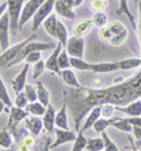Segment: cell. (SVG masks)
Returning a JSON list of instances; mask_svg holds the SVG:
<instances>
[{"label":"cell","mask_w":141,"mask_h":151,"mask_svg":"<svg viewBox=\"0 0 141 151\" xmlns=\"http://www.w3.org/2000/svg\"><path fill=\"white\" fill-rule=\"evenodd\" d=\"M141 98V68L131 76L124 78L120 83L106 88H68L64 91V102L74 119L76 132H81L82 122L93 107L110 103L124 106Z\"/></svg>","instance_id":"cell-1"},{"label":"cell","mask_w":141,"mask_h":151,"mask_svg":"<svg viewBox=\"0 0 141 151\" xmlns=\"http://www.w3.org/2000/svg\"><path fill=\"white\" fill-rule=\"evenodd\" d=\"M33 40H37V34H31L28 38L23 40L20 42H17V44H14V45L9 47L6 51H3V52L0 54V68H4V69L11 68V62L19 57V54H20L21 50L26 47V44L30 42V41H33Z\"/></svg>","instance_id":"cell-2"},{"label":"cell","mask_w":141,"mask_h":151,"mask_svg":"<svg viewBox=\"0 0 141 151\" xmlns=\"http://www.w3.org/2000/svg\"><path fill=\"white\" fill-rule=\"evenodd\" d=\"M7 3V13L10 16V33L17 35L19 33V23H20L21 12L24 7V0H6Z\"/></svg>","instance_id":"cell-3"},{"label":"cell","mask_w":141,"mask_h":151,"mask_svg":"<svg viewBox=\"0 0 141 151\" xmlns=\"http://www.w3.org/2000/svg\"><path fill=\"white\" fill-rule=\"evenodd\" d=\"M55 47L57 45H55L54 42H40V41H37V40H33V41H30V42L26 44V47H24V48L21 50V52L19 54V57L11 62V66L17 65V64H21L24 59L27 58L28 54L35 52V51L42 52V51H48V50H54Z\"/></svg>","instance_id":"cell-4"},{"label":"cell","mask_w":141,"mask_h":151,"mask_svg":"<svg viewBox=\"0 0 141 151\" xmlns=\"http://www.w3.org/2000/svg\"><path fill=\"white\" fill-rule=\"evenodd\" d=\"M109 30L112 33V40H110V45L113 47H120L128 37V30L126 28V26L119 21V20H112L109 21Z\"/></svg>","instance_id":"cell-5"},{"label":"cell","mask_w":141,"mask_h":151,"mask_svg":"<svg viewBox=\"0 0 141 151\" xmlns=\"http://www.w3.org/2000/svg\"><path fill=\"white\" fill-rule=\"evenodd\" d=\"M55 3H57V0H45L41 4L38 12L34 14V17H33V27H31L33 33H35L38 30V27L42 26V23L45 21V19H47L48 16H51L55 12Z\"/></svg>","instance_id":"cell-6"},{"label":"cell","mask_w":141,"mask_h":151,"mask_svg":"<svg viewBox=\"0 0 141 151\" xmlns=\"http://www.w3.org/2000/svg\"><path fill=\"white\" fill-rule=\"evenodd\" d=\"M45 0H27L26 4L23 7V12H21V17H20V23H19V28H23L24 24L27 23L28 20H31L34 17V14L38 12V9L41 7V4L44 3Z\"/></svg>","instance_id":"cell-7"},{"label":"cell","mask_w":141,"mask_h":151,"mask_svg":"<svg viewBox=\"0 0 141 151\" xmlns=\"http://www.w3.org/2000/svg\"><path fill=\"white\" fill-rule=\"evenodd\" d=\"M65 50L68 51L69 57L83 58V55H85V40L82 38V37H76V35L69 37Z\"/></svg>","instance_id":"cell-8"},{"label":"cell","mask_w":141,"mask_h":151,"mask_svg":"<svg viewBox=\"0 0 141 151\" xmlns=\"http://www.w3.org/2000/svg\"><path fill=\"white\" fill-rule=\"evenodd\" d=\"M10 47V16L4 13L0 19V48L1 51H6Z\"/></svg>","instance_id":"cell-9"},{"label":"cell","mask_w":141,"mask_h":151,"mask_svg":"<svg viewBox=\"0 0 141 151\" xmlns=\"http://www.w3.org/2000/svg\"><path fill=\"white\" fill-rule=\"evenodd\" d=\"M24 129H26V132H28V134H31V136H34V137L40 136L41 130L44 129L42 119H41L40 116L28 114L27 117L24 119Z\"/></svg>","instance_id":"cell-10"},{"label":"cell","mask_w":141,"mask_h":151,"mask_svg":"<svg viewBox=\"0 0 141 151\" xmlns=\"http://www.w3.org/2000/svg\"><path fill=\"white\" fill-rule=\"evenodd\" d=\"M28 116V112L26 109H21V107H17V106H11L10 110H9V124H7V129L11 130L14 127H17L19 123L24 122V119Z\"/></svg>","instance_id":"cell-11"},{"label":"cell","mask_w":141,"mask_h":151,"mask_svg":"<svg viewBox=\"0 0 141 151\" xmlns=\"http://www.w3.org/2000/svg\"><path fill=\"white\" fill-rule=\"evenodd\" d=\"M55 140L51 143V150L52 148H57L62 144H67V143H71V141H75L76 138V134L71 130H62V129H55Z\"/></svg>","instance_id":"cell-12"},{"label":"cell","mask_w":141,"mask_h":151,"mask_svg":"<svg viewBox=\"0 0 141 151\" xmlns=\"http://www.w3.org/2000/svg\"><path fill=\"white\" fill-rule=\"evenodd\" d=\"M92 27H93V23H92L90 19L76 20L74 23V26H72V33H74V35H76V37H82V38H83L85 35H87V34L90 33Z\"/></svg>","instance_id":"cell-13"},{"label":"cell","mask_w":141,"mask_h":151,"mask_svg":"<svg viewBox=\"0 0 141 151\" xmlns=\"http://www.w3.org/2000/svg\"><path fill=\"white\" fill-rule=\"evenodd\" d=\"M62 50H64V47L58 42L57 47L54 48L52 54H51V55L48 57V59L45 61V68H47L49 72L55 73V75H59L61 73V69H59V66H58V57H59V54Z\"/></svg>","instance_id":"cell-14"},{"label":"cell","mask_w":141,"mask_h":151,"mask_svg":"<svg viewBox=\"0 0 141 151\" xmlns=\"http://www.w3.org/2000/svg\"><path fill=\"white\" fill-rule=\"evenodd\" d=\"M114 71H120L119 61L114 62H94L90 65V72L93 73H110Z\"/></svg>","instance_id":"cell-15"},{"label":"cell","mask_w":141,"mask_h":151,"mask_svg":"<svg viewBox=\"0 0 141 151\" xmlns=\"http://www.w3.org/2000/svg\"><path fill=\"white\" fill-rule=\"evenodd\" d=\"M28 71H30V64H26V65L23 66V69L19 72V75L11 81V86H13V89L16 91V93H20L24 91V88L27 85Z\"/></svg>","instance_id":"cell-16"},{"label":"cell","mask_w":141,"mask_h":151,"mask_svg":"<svg viewBox=\"0 0 141 151\" xmlns=\"http://www.w3.org/2000/svg\"><path fill=\"white\" fill-rule=\"evenodd\" d=\"M55 116H57V112H55V107L51 103L47 106V110L42 116V124H44V130L47 133H54L55 132Z\"/></svg>","instance_id":"cell-17"},{"label":"cell","mask_w":141,"mask_h":151,"mask_svg":"<svg viewBox=\"0 0 141 151\" xmlns=\"http://www.w3.org/2000/svg\"><path fill=\"white\" fill-rule=\"evenodd\" d=\"M116 110L120 113H124L127 117L141 116V99H137L134 102H130L128 105H124V106H116Z\"/></svg>","instance_id":"cell-18"},{"label":"cell","mask_w":141,"mask_h":151,"mask_svg":"<svg viewBox=\"0 0 141 151\" xmlns=\"http://www.w3.org/2000/svg\"><path fill=\"white\" fill-rule=\"evenodd\" d=\"M55 127H57V129H62V130H69L67 102H64L62 106H61V109L57 112V116H55Z\"/></svg>","instance_id":"cell-19"},{"label":"cell","mask_w":141,"mask_h":151,"mask_svg":"<svg viewBox=\"0 0 141 151\" xmlns=\"http://www.w3.org/2000/svg\"><path fill=\"white\" fill-rule=\"evenodd\" d=\"M55 13H57V16L64 17V19L75 20L74 9H72L71 6H68L67 3L62 1V0H57V3H55Z\"/></svg>","instance_id":"cell-20"},{"label":"cell","mask_w":141,"mask_h":151,"mask_svg":"<svg viewBox=\"0 0 141 151\" xmlns=\"http://www.w3.org/2000/svg\"><path fill=\"white\" fill-rule=\"evenodd\" d=\"M100 117H102L100 106H96V107H93V109L86 114V117H85V123H83L82 127H81V132L85 133L86 130H89L90 127H93V124L96 123V120H97V119H100Z\"/></svg>","instance_id":"cell-21"},{"label":"cell","mask_w":141,"mask_h":151,"mask_svg":"<svg viewBox=\"0 0 141 151\" xmlns=\"http://www.w3.org/2000/svg\"><path fill=\"white\" fill-rule=\"evenodd\" d=\"M61 79H62V82L68 86V88H81V83H79V81L76 78V75L75 72L72 71V68H68V69H62L59 73Z\"/></svg>","instance_id":"cell-22"},{"label":"cell","mask_w":141,"mask_h":151,"mask_svg":"<svg viewBox=\"0 0 141 151\" xmlns=\"http://www.w3.org/2000/svg\"><path fill=\"white\" fill-rule=\"evenodd\" d=\"M14 145V134L9 129H3L0 132V148L3 150H10Z\"/></svg>","instance_id":"cell-23"},{"label":"cell","mask_w":141,"mask_h":151,"mask_svg":"<svg viewBox=\"0 0 141 151\" xmlns=\"http://www.w3.org/2000/svg\"><path fill=\"white\" fill-rule=\"evenodd\" d=\"M57 21H58V17H57V14H55V12H54L51 16H48L47 19H45V21L42 23L44 30L54 40H55V35H57Z\"/></svg>","instance_id":"cell-24"},{"label":"cell","mask_w":141,"mask_h":151,"mask_svg":"<svg viewBox=\"0 0 141 151\" xmlns=\"http://www.w3.org/2000/svg\"><path fill=\"white\" fill-rule=\"evenodd\" d=\"M55 40H57V42H59L61 45L64 47H67L68 44V30H67V27L64 26L62 23H61V20L58 19V21H57V35H55Z\"/></svg>","instance_id":"cell-25"},{"label":"cell","mask_w":141,"mask_h":151,"mask_svg":"<svg viewBox=\"0 0 141 151\" xmlns=\"http://www.w3.org/2000/svg\"><path fill=\"white\" fill-rule=\"evenodd\" d=\"M110 127L117 129V130H120V132L127 133V134H130V133L133 132V124H130V123H128L127 119H113Z\"/></svg>","instance_id":"cell-26"},{"label":"cell","mask_w":141,"mask_h":151,"mask_svg":"<svg viewBox=\"0 0 141 151\" xmlns=\"http://www.w3.org/2000/svg\"><path fill=\"white\" fill-rule=\"evenodd\" d=\"M35 86H37V96H38V102L42 103V105L47 107V106L51 103V102H49V91H48L47 88L42 85L41 82H37Z\"/></svg>","instance_id":"cell-27"},{"label":"cell","mask_w":141,"mask_h":151,"mask_svg":"<svg viewBox=\"0 0 141 151\" xmlns=\"http://www.w3.org/2000/svg\"><path fill=\"white\" fill-rule=\"evenodd\" d=\"M26 110L28 112V114H34V116H40V117H42L44 113H45V110H47V107L37 100V102H30L27 105V107H26Z\"/></svg>","instance_id":"cell-28"},{"label":"cell","mask_w":141,"mask_h":151,"mask_svg":"<svg viewBox=\"0 0 141 151\" xmlns=\"http://www.w3.org/2000/svg\"><path fill=\"white\" fill-rule=\"evenodd\" d=\"M87 1V0H86ZM128 0H119V9H117V13L119 14H126L127 16V19L130 20V23L133 24V27H134L135 30V26H137V23H135L134 20V16L131 14V12H130V9H128Z\"/></svg>","instance_id":"cell-29"},{"label":"cell","mask_w":141,"mask_h":151,"mask_svg":"<svg viewBox=\"0 0 141 151\" xmlns=\"http://www.w3.org/2000/svg\"><path fill=\"white\" fill-rule=\"evenodd\" d=\"M90 20H92L93 26L97 27V28H102V27H104V26H107L109 24V19H107L106 12H97V13H93Z\"/></svg>","instance_id":"cell-30"},{"label":"cell","mask_w":141,"mask_h":151,"mask_svg":"<svg viewBox=\"0 0 141 151\" xmlns=\"http://www.w3.org/2000/svg\"><path fill=\"white\" fill-rule=\"evenodd\" d=\"M90 62H86L83 58H74L71 57V68L76 71H89L90 72Z\"/></svg>","instance_id":"cell-31"},{"label":"cell","mask_w":141,"mask_h":151,"mask_svg":"<svg viewBox=\"0 0 141 151\" xmlns=\"http://www.w3.org/2000/svg\"><path fill=\"white\" fill-rule=\"evenodd\" d=\"M87 6L93 10V13L106 12L109 7V0H87Z\"/></svg>","instance_id":"cell-32"},{"label":"cell","mask_w":141,"mask_h":151,"mask_svg":"<svg viewBox=\"0 0 141 151\" xmlns=\"http://www.w3.org/2000/svg\"><path fill=\"white\" fill-rule=\"evenodd\" d=\"M86 150L87 151H102V150H104V143H103V138H102V137H96V138H90V140H87Z\"/></svg>","instance_id":"cell-33"},{"label":"cell","mask_w":141,"mask_h":151,"mask_svg":"<svg viewBox=\"0 0 141 151\" xmlns=\"http://www.w3.org/2000/svg\"><path fill=\"white\" fill-rule=\"evenodd\" d=\"M86 144H87V138L83 136V133L79 132V134L76 136L74 141V147L71 151H83L86 150Z\"/></svg>","instance_id":"cell-34"},{"label":"cell","mask_w":141,"mask_h":151,"mask_svg":"<svg viewBox=\"0 0 141 151\" xmlns=\"http://www.w3.org/2000/svg\"><path fill=\"white\" fill-rule=\"evenodd\" d=\"M58 66H59L61 71L71 68V57H69V54H68V51L65 48L61 51L59 57H58Z\"/></svg>","instance_id":"cell-35"},{"label":"cell","mask_w":141,"mask_h":151,"mask_svg":"<svg viewBox=\"0 0 141 151\" xmlns=\"http://www.w3.org/2000/svg\"><path fill=\"white\" fill-rule=\"evenodd\" d=\"M112 120H113V119H104V117L97 119V120H96V123L93 124V130L96 133H103L107 127H110Z\"/></svg>","instance_id":"cell-36"},{"label":"cell","mask_w":141,"mask_h":151,"mask_svg":"<svg viewBox=\"0 0 141 151\" xmlns=\"http://www.w3.org/2000/svg\"><path fill=\"white\" fill-rule=\"evenodd\" d=\"M0 100L4 102V105H6L7 107H11V103H14V102H11V99H10V96H9L7 88H6V85H4V82H3L1 76H0Z\"/></svg>","instance_id":"cell-37"},{"label":"cell","mask_w":141,"mask_h":151,"mask_svg":"<svg viewBox=\"0 0 141 151\" xmlns=\"http://www.w3.org/2000/svg\"><path fill=\"white\" fill-rule=\"evenodd\" d=\"M100 134H102V138H103V143H104V151H120L119 147L116 145V143L109 137V134L106 130L103 133H100Z\"/></svg>","instance_id":"cell-38"},{"label":"cell","mask_w":141,"mask_h":151,"mask_svg":"<svg viewBox=\"0 0 141 151\" xmlns=\"http://www.w3.org/2000/svg\"><path fill=\"white\" fill-rule=\"evenodd\" d=\"M23 92L26 93L28 102H37V100H38V96H37V86L35 85H30V83H27Z\"/></svg>","instance_id":"cell-39"},{"label":"cell","mask_w":141,"mask_h":151,"mask_svg":"<svg viewBox=\"0 0 141 151\" xmlns=\"http://www.w3.org/2000/svg\"><path fill=\"white\" fill-rule=\"evenodd\" d=\"M45 62L42 61V59H40L38 62H35V64H33V79H38L42 75V73L45 72Z\"/></svg>","instance_id":"cell-40"},{"label":"cell","mask_w":141,"mask_h":151,"mask_svg":"<svg viewBox=\"0 0 141 151\" xmlns=\"http://www.w3.org/2000/svg\"><path fill=\"white\" fill-rule=\"evenodd\" d=\"M97 38L100 40L102 42H107V44H110L112 33H110V30H109L107 26L102 27V28H97Z\"/></svg>","instance_id":"cell-41"},{"label":"cell","mask_w":141,"mask_h":151,"mask_svg":"<svg viewBox=\"0 0 141 151\" xmlns=\"http://www.w3.org/2000/svg\"><path fill=\"white\" fill-rule=\"evenodd\" d=\"M116 112V106L110 105V103H104L100 106V113L102 117L104 119H113V113Z\"/></svg>","instance_id":"cell-42"},{"label":"cell","mask_w":141,"mask_h":151,"mask_svg":"<svg viewBox=\"0 0 141 151\" xmlns=\"http://www.w3.org/2000/svg\"><path fill=\"white\" fill-rule=\"evenodd\" d=\"M28 103H30V102H28L27 96H26V93H24V92L17 93V96H16V99H14V106L21 107V109H26Z\"/></svg>","instance_id":"cell-43"},{"label":"cell","mask_w":141,"mask_h":151,"mask_svg":"<svg viewBox=\"0 0 141 151\" xmlns=\"http://www.w3.org/2000/svg\"><path fill=\"white\" fill-rule=\"evenodd\" d=\"M137 13H138V16H137V26H135V30H137V37H138L140 51H141V0L137 3Z\"/></svg>","instance_id":"cell-44"},{"label":"cell","mask_w":141,"mask_h":151,"mask_svg":"<svg viewBox=\"0 0 141 151\" xmlns=\"http://www.w3.org/2000/svg\"><path fill=\"white\" fill-rule=\"evenodd\" d=\"M41 58V52L40 51H35V52H31L27 55V58L24 59L26 61V64H30V65H33V64H35V62H38Z\"/></svg>","instance_id":"cell-45"},{"label":"cell","mask_w":141,"mask_h":151,"mask_svg":"<svg viewBox=\"0 0 141 151\" xmlns=\"http://www.w3.org/2000/svg\"><path fill=\"white\" fill-rule=\"evenodd\" d=\"M21 143L33 148L34 145H35V137H34V136H31V134H27V136H24V137H23Z\"/></svg>","instance_id":"cell-46"},{"label":"cell","mask_w":141,"mask_h":151,"mask_svg":"<svg viewBox=\"0 0 141 151\" xmlns=\"http://www.w3.org/2000/svg\"><path fill=\"white\" fill-rule=\"evenodd\" d=\"M133 136L135 137V140H140L141 138V127L140 126H133Z\"/></svg>","instance_id":"cell-47"},{"label":"cell","mask_w":141,"mask_h":151,"mask_svg":"<svg viewBox=\"0 0 141 151\" xmlns=\"http://www.w3.org/2000/svg\"><path fill=\"white\" fill-rule=\"evenodd\" d=\"M51 150V138L47 137L45 138V143H44V147L41 148V151H49Z\"/></svg>","instance_id":"cell-48"},{"label":"cell","mask_w":141,"mask_h":151,"mask_svg":"<svg viewBox=\"0 0 141 151\" xmlns=\"http://www.w3.org/2000/svg\"><path fill=\"white\" fill-rule=\"evenodd\" d=\"M16 151H31V147H28V145L20 143V144L16 147Z\"/></svg>","instance_id":"cell-49"},{"label":"cell","mask_w":141,"mask_h":151,"mask_svg":"<svg viewBox=\"0 0 141 151\" xmlns=\"http://www.w3.org/2000/svg\"><path fill=\"white\" fill-rule=\"evenodd\" d=\"M6 12H7V3H6V0H4V1L0 4V19H1V16L6 13Z\"/></svg>","instance_id":"cell-50"},{"label":"cell","mask_w":141,"mask_h":151,"mask_svg":"<svg viewBox=\"0 0 141 151\" xmlns=\"http://www.w3.org/2000/svg\"><path fill=\"white\" fill-rule=\"evenodd\" d=\"M9 110H10V107H7V106L4 105V102L0 100V114H1L3 112H9Z\"/></svg>","instance_id":"cell-51"},{"label":"cell","mask_w":141,"mask_h":151,"mask_svg":"<svg viewBox=\"0 0 141 151\" xmlns=\"http://www.w3.org/2000/svg\"><path fill=\"white\" fill-rule=\"evenodd\" d=\"M128 140H130V147H128L130 150H131V151H140V150H138V148H137V147L134 145V140H133V137H130Z\"/></svg>","instance_id":"cell-52"},{"label":"cell","mask_w":141,"mask_h":151,"mask_svg":"<svg viewBox=\"0 0 141 151\" xmlns=\"http://www.w3.org/2000/svg\"><path fill=\"white\" fill-rule=\"evenodd\" d=\"M83 1H85V0H74V9L75 7H79Z\"/></svg>","instance_id":"cell-53"},{"label":"cell","mask_w":141,"mask_h":151,"mask_svg":"<svg viewBox=\"0 0 141 151\" xmlns=\"http://www.w3.org/2000/svg\"><path fill=\"white\" fill-rule=\"evenodd\" d=\"M62 1H65L68 6H71L72 9H74V0H62Z\"/></svg>","instance_id":"cell-54"},{"label":"cell","mask_w":141,"mask_h":151,"mask_svg":"<svg viewBox=\"0 0 141 151\" xmlns=\"http://www.w3.org/2000/svg\"><path fill=\"white\" fill-rule=\"evenodd\" d=\"M134 145H135V147H141V138H140V140H135Z\"/></svg>","instance_id":"cell-55"},{"label":"cell","mask_w":141,"mask_h":151,"mask_svg":"<svg viewBox=\"0 0 141 151\" xmlns=\"http://www.w3.org/2000/svg\"><path fill=\"white\" fill-rule=\"evenodd\" d=\"M138 1H140V0H134V3H135V6H137V3H138Z\"/></svg>","instance_id":"cell-56"},{"label":"cell","mask_w":141,"mask_h":151,"mask_svg":"<svg viewBox=\"0 0 141 151\" xmlns=\"http://www.w3.org/2000/svg\"><path fill=\"white\" fill-rule=\"evenodd\" d=\"M0 151H9V150H3V148H1V150H0Z\"/></svg>","instance_id":"cell-57"},{"label":"cell","mask_w":141,"mask_h":151,"mask_svg":"<svg viewBox=\"0 0 141 151\" xmlns=\"http://www.w3.org/2000/svg\"><path fill=\"white\" fill-rule=\"evenodd\" d=\"M137 148H138V150H140V151H141V147H137Z\"/></svg>","instance_id":"cell-58"},{"label":"cell","mask_w":141,"mask_h":151,"mask_svg":"<svg viewBox=\"0 0 141 151\" xmlns=\"http://www.w3.org/2000/svg\"><path fill=\"white\" fill-rule=\"evenodd\" d=\"M0 1H1V0H0ZM0 4H1V3H0Z\"/></svg>","instance_id":"cell-59"},{"label":"cell","mask_w":141,"mask_h":151,"mask_svg":"<svg viewBox=\"0 0 141 151\" xmlns=\"http://www.w3.org/2000/svg\"><path fill=\"white\" fill-rule=\"evenodd\" d=\"M102 151H104V150H102Z\"/></svg>","instance_id":"cell-60"},{"label":"cell","mask_w":141,"mask_h":151,"mask_svg":"<svg viewBox=\"0 0 141 151\" xmlns=\"http://www.w3.org/2000/svg\"><path fill=\"white\" fill-rule=\"evenodd\" d=\"M140 99H141V98H140Z\"/></svg>","instance_id":"cell-61"}]
</instances>
